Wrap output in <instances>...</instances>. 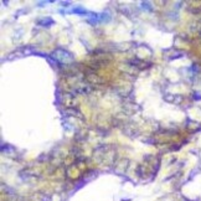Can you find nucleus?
<instances>
[{
  "instance_id": "f257e3e1",
  "label": "nucleus",
  "mask_w": 201,
  "mask_h": 201,
  "mask_svg": "<svg viewBox=\"0 0 201 201\" xmlns=\"http://www.w3.org/2000/svg\"><path fill=\"white\" fill-rule=\"evenodd\" d=\"M54 24H55V21L52 20V19H50V17L44 19V20H39V25L44 26V27H50L48 25H54Z\"/></svg>"
},
{
  "instance_id": "f03ea898",
  "label": "nucleus",
  "mask_w": 201,
  "mask_h": 201,
  "mask_svg": "<svg viewBox=\"0 0 201 201\" xmlns=\"http://www.w3.org/2000/svg\"><path fill=\"white\" fill-rule=\"evenodd\" d=\"M71 13H74V14H87V11H86L84 9H82L81 6H77V7H74V9H72Z\"/></svg>"
}]
</instances>
